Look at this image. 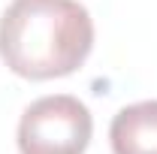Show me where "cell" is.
<instances>
[{
    "instance_id": "cell-2",
    "label": "cell",
    "mask_w": 157,
    "mask_h": 154,
    "mask_svg": "<svg viewBox=\"0 0 157 154\" xmlns=\"http://www.w3.org/2000/svg\"><path fill=\"white\" fill-rule=\"evenodd\" d=\"M94 136L88 106L70 94L39 97L18 121L21 154H85Z\"/></svg>"
},
{
    "instance_id": "cell-3",
    "label": "cell",
    "mask_w": 157,
    "mask_h": 154,
    "mask_svg": "<svg viewBox=\"0 0 157 154\" xmlns=\"http://www.w3.org/2000/svg\"><path fill=\"white\" fill-rule=\"evenodd\" d=\"M115 154H157V100L124 106L109 127Z\"/></svg>"
},
{
    "instance_id": "cell-1",
    "label": "cell",
    "mask_w": 157,
    "mask_h": 154,
    "mask_svg": "<svg viewBox=\"0 0 157 154\" xmlns=\"http://www.w3.org/2000/svg\"><path fill=\"white\" fill-rule=\"evenodd\" d=\"M94 48V21L78 0H12L0 18V58L21 79L76 73Z\"/></svg>"
}]
</instances>
